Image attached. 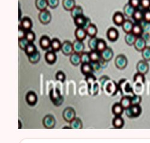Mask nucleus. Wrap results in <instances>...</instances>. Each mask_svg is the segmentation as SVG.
I'll use <instances>...</instances> for the list:
<instances>
[{
	"instance_id": "obj_31",
	"label": "nucleus",
	"mask_w": 150,
	"mask_h": 143,
	"mask_svg": "<svg viewBox=\"0 0 150 143\" xmlns=\"http://www.w3.org/2000/svg\"><path fill=\"white\" fill-rule=\"evenodd\" d=\"M137 36H135L132 32L127 33L125 36L124 39L126 43L129 45H134V43L136 40Z\"/></svg>"
},
{
	"instance_id": "obj_30",
	"label": "nucleus",
	"mask_w": 150,
	"mask_h": 143,
	"mask_svg": "<svg viewBox=\"0 0 150 143\" xmlns=\"http://www.w3.org/2000/svg\"><path fill=\"white\" fill-rule=\"evenodd\" d=\"M71 16L73 19H75L76 18L83 15V9L81 6H76L71 11Z\"/></svg>"
},
{
	"instance_id": "obj_22",
	"label": "nucleus",
	"mask_w": 150,
	"mask_h": 143,
	"mask_svg": "<svg viewBox=\"0 0 150 143\" xmlns=\"http://www.w3.org/2000/svg\"><path fill=\"white\" fill-rule=\"evenodd\" d=\"M112 111L115 116H121L124 111V109L120 103H116L112 107Z\"/></svg>"
},
{
	"instance_id": "obj_57",
	"label": "nucleus",
	"mask_w": 150,
	"mask_h": 143,
	"mask_svg": "<svg viewBox=\"0 0 150 143\" xmlns=\"http://www.w3.org/2000/svg\"><path fill=\"white\" fill-rule=\"evenodd\" d=\"M144 21L150 23V9L145 10L144 11Z\"/></svg>"
},
{
	"instance_id": "obj_53",
	"label": "nucleus",
	"mask_w": 150,
	"mask_h": 143,
	"mask_svg": "<svg viewBox=\"0 0 150 143\" xmlns=\"http://www.w3.org/2000/svg\"><path fill=\"white\" fill-rule=\"evenodd\" d=\"M55 78H56L57 80H58L59 81H61V82H62V83L65 81L66 78L65 73L64 72H61V71H59L56 73Z\"/></svg>"
},
{
	"instance_id": "obj_27",
	"label": "nucleus",
	"mask_w": 150,
	"mask_h": 143,
	"mask_svg": "<svg viewBox=\"0 0 150 143\" xmlns=\"http://www.w3.org/2000/svg\"><path fill=\"white\" fill-rule=\"evenodd\" d=\"M120 103L123 108L126 110L127 108H129L132 105V101H131V97L130 96H122L120 100Z\"/></svg>"
},
{
	"instance_id": "obj_49",
	"label": "nucleus",
	"mask_w": 150,
	"mask_h": 143,
	"mask_svg": "<svg viewBox=\"0 0 150 143\" xmlns=\"http://www.w3.org/2000/svg\"><path fill=\"white\" fill-rule=\"evenodd\" d=\"M132 101V105H140V103L142 102V97L139 95H134L132 97H131Z\"/></svg>"
},
{
	"instance_id": "obj_23",
	"label": "nucleus",
	"mask_w": 150,
	"mask_h": 143,
	"mask_svg": "<svg viewBox=\"0 0 150 143\" xmlns=\"http://www.w3.org/2000/svg\"><path fill=\"white\" fill-rule=\"evenodd\" d=\"M136 9L132 6L129 3L127 4L124 7V14L128 18H132Z\"/></svg>"
},
{
	"instance_id": "obj_28",
	"label": "nucleus",
	"mask_w": 150,
	"mask_h": 143,
	"mask_svg": "<svg viewBox=\"0 0 150 143\" xmlns=\"http://www.w3.org/2000/svg\"><path fill=\"white\" fill-rule=\"evenodd\" d=\"M132 32L137 37L142 36L144 33V29L141 26V25L140 24V23H134Z\"/></svg>"
},
{
	"instance_id": "obj_38",
	"label": "nucleus",
	"mask_w": 150,
	"mask_h": 143,
	"mask_svg": "<svg viewBox=\"0 0 150 143\" xmlns=\"http://www.w3.org/2000/svg\"><path fill=\"white\" fill-rule=\"evenodd\" d=\"M86 31L87 35L89 36L90 37H96L97 33V28L95 25L91 23L89 27L86 29Z\"/></svg>"
},
{
	"instance_id": "obj_56",
	"label": "nucleus",
	"mask_w": 150,
	"mask_h": 143,
	"mask_svg": "<svg viewBox=\"0 0 150 143\" xmlns=\"http://www.w3.org/2000/svg\"><path fill=\"white\" fill-rule=\"evenodd\" d=\"M27 31H26L25 30L22 28L21 26H19V29H18V38L19 39H21V38H25Z\"/></svg>"
},
{
	"instance_id": "obj_58",
	"label": "nucleus",
	"mask_w": 150,
	"mask_h": 143,
	"mask_svg": "<svg viewBox=\"0 0 150 143\" xmlns=\"http://www.w3.org/2000/svg\"><path fill=\"white\" fill-rule=\"evenodd\" d=\"M129 3L135 9H138L141 5V0H129Z\"/></svg>"
},
{
	"instance_id": "obj_54",
	"label": "nucleus",
	"mask_w": 150,
	"mask_h": 143,
	"mask_svg": "<svg viewBox=\"0 0 150 143\" xmlns=\"http://www.w3.org/2000/svg\"><path fill=\"white\" fill-rule=\"evenodd\" d=\"M48 6L52 9L56 8L59 3V0H47Z\"/></svg>"
},
{
	"instance_id": "obj_55",
	"label": "nucleus",
	"mask_w": 150,
	"mask_h": 143,
	"mask_svg": "<svg viewBox=\"0 0 150 143\" xmlns=\"http://www.w3.org/2000/svg\"><path fill=\"white\" fill-rule=\"evenodd\" d=\"M141 7L145 10L150 9V0H141Z\"/></svg>"
},
{
	"instance_id": "obj_11",
	"label": "nucleus",
	"mask_w": 150,
	"mask_h": 143,
	"mask_svg": "<svg viewBox=\"0 0 150 143\" xmlns=\"http://www.w3.org/2000/svg\"><path fill=\"white\" fill-rule=\"evenodd\" d=\"M134 46L137 51L142 52L146 47V41L142 36L137 37Z\"/></svg>"
},
{
	"instance_id": "obj_52",
	"label": "nucleus",
	"mask_w": 150,
	"mask_h": 143,
	"mask_svg": "<svg viewBox=\"0 0 150 143\" xmlns=\"http://www.w3.org/2000/svg\"><path fill=\"white\" fill-rule=\"evenodd\" d=\"M25 38L29 41L30 43H33L35 39V34L31 30L27 31Z\"/></svg>"
},
{
	"instance_id": "obj_51",
	"label": "nucleus",
	"mask_w": 150,
	"mask_h": 143,
	"mask_svg": "<svg viewBox=\"0 0 150 143\" xmlns=\"http://www.w3.org/2000/svg\"><path fill=\"white\" fill-rule=\"evenodd\" d=\"M29 43H30L29 41L26 38H21V39H19V46L22 50L25 49L26 47Z\"/></svg>"
},
{
	"instance_id": "obj_13",
	"label": "nucleus",
	"mask_w": 150,
	"mask_h": 143,
	"mask_svg": "<svg viewBox=\"0 0 150 143\" xmlns=\"http://www.w3.org/2000/svg\"><path fill=\"white\" fill-rule=\"evenodd\" d=\"M26 102L30 106H34L38 101V97L37 95L34 92L31 91L29 92L26 95Z\"/></svg>"
},
{
	"instance_id": "obj_14",
	"label": "nucleus",
	"mask_w": 150,
	"mask_h": 143,
	"mask_svg": "<svg viewBox=\"0 0 150 143\" xmlns=\"http://www.w3.org/2000/svg\"><path fill=\"white\" fill-rule=\"evenodd\" d=\"M73 47L74 53H76L78 54H82L83 52H84L85 49V45L82 41L79 40H75L73 42Z\"/></svg>"
},
{
	"instance_id": "obj_39",
	"label": "nucleus",
	"mask_w": 150,
	"mask_h": 143,
	"mask_svg": "<svg viewBox=\"0 0 150 143\" xmlns=\"http://www.w3.org/2000/svg\"><path fill=\"white\" fill-rule=\"evenodd\" d=\"M61 46L62 43L60 42L59 40L58 39V38H54V39L52 40L51 48H52V51L57 52L61 50Z\"/></svg>"
},
{
	"instance_id": "obj_15",
	"label": "nucleus",
	"mask_w": 150,
	"mask_h": 143,
	"mask_svg": "<svg viewBox=\"0 0 150 143\" xmlns=\"http://www.w3.org/2000/svg\"><path fill=\"white\" fill-rule=\"evenodd\" d=\"M119 37L118 31L115 28H110L107 31V37L110 41L115 42Z\"/></svg>"
},
{
	"instance_id": "obj_2",
	"label": "nucleus",
	"mask_w": 150,
	"mask_h": 143,
	"mask_svg": "<svg viewBox=\"0 0 150 143\" xmlns=\"http://www.w3.org/2000/svg\"><path fill=\"white\" fill-rule=\"evenodd\" d=\"M49 97L52 103L56 107H59L63 103V97L61 95L59 91L57 89H56L55 90L52 89L50 91Z\"/></svg>"
},
{
	"instance_id": "obj_34",
	"label": "nucleus",
	"mask_w": 150,
	"mask_h": 143,
	"mask_svg": "<svg viewBox=\"0 0 150 143\" xmlns=\"http://www.w3.org/2000/svg\"><path fill=\"white\" fill-rule=\"evenodd\" d=\"M137 22H141L144 20V11L139 9H136L132 17Z\"/></svg>"
},
{
	"instance_id": "obj_41",
	"label": "nucleus",
	"mask_w": 150,
	"mask_h": 143,
	"mask_svg": "<svg viewBox=\"0 0 150 143\" xmlns=\"http://www.w3.org/2000/svg\"><path fill=\"white\" fill-rule=\"evenodd\" d=\"M90 56L91 59V62H96L99 61L101 59L100 53L98 52L97 50L96 51H91L90 53Z\"/></svg>"
},
{
	"instance_id": "obj_36",
	"label": "nucleus",
	"mask_w": 150,
	"mask_h": 143,
	"mask_svg": "<svg viewBox=\"0 0 150 143\" xmlns=\"http://www.w3.org/2000/svg\"><path fill=\"white\" fill-rule=\"evenodd\" d=\"M28 60L31 63L36 64L40 61L41 55H40V54L39 52L38 51H36L34 53L28 56Z\"/></svg>"
},
{
	"instance_id": "obj_48",
	"label": "nucleus",
	"mask_w": 150,
	"mask_h": 143,
	"mask_svg": "<svg viewBox=\"0 0 150 143\" xmlns=\"http://www.w3.org/2000/svg\"><path fill=\"white\" fill-rule=\"evenodd\" d=\"M91 65L92 66L93 72H98L102 69V66L100 61L96 62H91Z\"/></svg>"
},
{
	"instance_id": "obj_12",
	"label": "nucleus",
	"mask_w": 150,
	"mask_h": 143,
	"mask_svg": "<svg viewBox=\"0 0 150 143\" xmlns=\"http://www.w3.org/2000/svg\"><path fill=\"white\" fill-rule=\"evenodd\" d=\"M100 55H101V58L103 60L106 62H108L110 61L112 59V58H113L114 52L110 48L107 47L103 51L100 53Z\"/></svg>"
},
{
	"instance_id": "obj_6",
	"label": "nucleus",
	"mask_w": 150,
	"mask_h": 143,
	"mask_svg": "<svg viewBox=\"0 0 150 143\" xmlns=\"http://www.w3.org/2000/svg\"><path fill=\"white\" fill-rule=\"evenodd\" d=\"M56 125V120L51 114L46 115L43 119V125L46 129H52Z\"/></svg>"
},
{
	"instance_id": "obj_5",
	"label": "nucleus",
	"mask_w": 150,
	"mask_h": 143,
	"mask_svg": "<svg viewBox=\"0 0 150 143\" xmlns=\"http://www.w3.org/2000/svg\"><path fill=\"white\" fill-rule=\"evenodd\" d=\"M76 111L71 107L66 108L62 112V117L64 120L67 122L70 123L74 118H76Z\"/></svg>"
},
{
	"instance_id": "obj_29",
	"label": "nucleus",
	"mask_w": 150,
	"mask_h": 143,
	"mask_svg": "<svg viewBox=\"0 0 150 143\" xmlns=\"http://www.w3.org/2000/svg\"><path fill=\"white\" fill-rule=\"evenodd\" d=\"M76 6L75 0H62V6L66 10L71 11Z\"/></svg>"
},
{
	"instance_id": "obj_50",
	"label": "nucleus",
	"mask_w": 150,
	"mask_h": 143,
	"mask_svg": "<svg viewBox=\"0 0 150 143\" xmlns=\"http://www.w3.org/2000/svg\"><path fill=\"white\" fill-rule=\"evenodd\" d=\"M110 80V79L107 76H103L99 79V83H100V87H101V89L102 91L104 90L105 87L106 86V84L108 83V81Z\"/></svg>"
},
{
	"instance_id": "obj_3",
	"label": "nucleus",
	"mask_w": 150,
	"mask_h": 143,
	"mask_svg": "<svg viewBox=\"0 0 150 143\" xmlns=\"http://www.w3.org/2000/svg\"><path fill=\"white\" fill-rule=\"evenodd\" d=\"M125 113L129 118L133 119L139 117L142 112V108L140 105H131L129 108L125 110Z\"/></svg>"
},
{
	"instance_id": "obj_8",
	"label": "nucleus",
	"mask_w": 150,
	"mask_h": 143,
	"mask_svg": "<svg viewBox=\"0 0 150 143\" xmlns=\"http://www.w3.org/2000/svg\"><path fill=\"white\" fill-rule=\"evenodd\" d=\"M51 14L47 9L40 11L39 14V19L42 23L47 24L51 22Z\"/></svg>"
},
{
	"instance_id": "obj_16",
	"label": "nucleus",
	"mask_w": 150,
	"mask_h": 143,
	"mask_svg": "<svg viewBox=\"0 0 150 143\" xmlns=\"http://www.w3.org/2000/svg\"><path fill=\"white\" fill-rule=\"evenodd\" d=\"M45 58L46 61L49 64H54L57 59V57L56 55L55 52L54 51H47L45 54Z\"/></svg>"
},
{
	"instance_id": "obj_42",
	"label": "nucleus",
	"mask_w": 150,
	"mask_h": 143,
	"mask_svg": "<svg viewBox=\"0 0 150 143\" xmlns=\"http://www.w3.org/2000/svg\"><path fill=\"white\" fill-rule=\"evenodd\" d=\"M87 84H88V87H90L92 86L95 83H96V76L93 74H89L88 75L85 76V78Z\"/></svg>"
},
{
	"instance_id": "obj_21",
	"label": "nucleus",
	"mask_w": 150,
	"mask_h": 143,
	"mask_svg": "<svg viewBox=\"0 0 150 143\" xmlns=\"http://www.w3.org/2000/svg\"><path fill=\"white\" fill-rule=\"evenodd\" d=\"M70 61L74 66H79L81 63V54L76 53H72L70 57Z\"/></svg>"
},
{
	"instance_id": "obj_18",
	"label": "nucleus",
	"mask_w": 150,
	"mask_h": 143,
	"mask_svg": "<svg viewBox=\"0 0 150 143\" xmlns=\"http://www.w3.org/2000/svg\"><path fill=\"white\" fill-rule=\"evenodd\" d=\"M21 27L26 31L31 30L33 27V22L30 18L28 17H25L21 21Z\"/></svg>"
},
{
	"instance_id": "obj_26",
	"label": "nucleus",
	"mask_w": 150,
	"mask_h": 143,
	"mask_svg": "<svg viewBox=\"0 0 150 143\" xmlns=\"http://www.w3.org/2000/svg\"><path fill=\"white\" fill-rule=\"evenodd\" d=\"M112 125L116 129H121L124 125V120L121 116H115L112 121Z\"/></svg>"
},
{
	"instance_id": "obj_44",
	"label": "nucleus",
	"mask_w": 150,
	"mask_h": 143,
	"mask_svg": "<svg viewBox=\"0 0 150 143\" xmlns=\"http://www.w3.org/2000/svg\"><path fill=\"white\" fill-rule=\"evenodd\" d=\"M24 51H25V52L26 54H27L28 56H29V55H30L31 54L34 53L36 51H37V49H36V46H35V45H34L33 43H30L27 45V46L26 47Z\"/></svg>"
},
{
	"instance_id": "obj_37",
	"label": "nucleus",
	"mask_w": 150,
	"mask_h": 143,
	"mask_svg": "<svg viewBox=\"0 0 150 143\" xmlns=\"http://www.w3.org/2000/svg\"><path fill=\"white\" fill-rule=\"evenodd\" d=\"M100 90V85L97 83H95L92 86L88 87V92L90 95L92 96H96Z\"/></svg>"
},
{
	"instance_id": "obj_1",
	"label": "nucleus",
	"mask_w": 150,
	"mask_h": 143,
	"mask_svg": "<svg viewBox=\"0 0 150 143\" xmlns=\"http://www.w3.org/2000/svg\"><path fill=\"white\" fill-rule=\"evenodd\" d=\"M118 85L119 91L122 96L132 97L135 95L132 87L130 85V84L126 80L123 79L120 80Z\"/></svg>"
},
{
	"instance_id": "obj_7",
	"label": "nucleus",
	"mask_w": 150,
	"mask_h": 143,
	"mask_svg": "<svg viewBox=\"0 0 150 143\" xmlns=\"http://www.w3.org/2000/svg\"><path fill=\"white\" fill-rule=\"evenodd\" d=\"M128 63V60L126 57L120 54L118 55L115 60V64L116 67L119 69H124L126 68L127 65Z\"/></svg>"
},
{
	"instance_id": "obj_24",
	"label": "nucleus",
	"mask_w": 150,
	"mask_h": 143,
	"mask_svg": "<svg viewBox=\"0 0 150 143\" xmlns=\"http://www.w3.org/2000/svg\"><path fill=\"white\" fill-rule=\"evenodd\" d=\"M70 129H81L83 127V123L82 120L78 117L74 118L70 123H69Z\"/></svg>"
},
{
	"instance_id": "obj_43",
	"label": "nucleus",
	"mask_w": 150,
	"mask_h": 143,
	"mask_svg": "<svg viewBox=\"0 0 150 143\" xmlns=\"http://www.w3.org/2000/svg\"><path fill=\"white\" fill-rule=\"evenodd\" d=\"M107 47H108L107 44L103 39H98V40L96 50L98 52H99L100 53H102V51H103Z\"/></svg>"
},
{
	"instance_id": "obj_20",
	"label": "nucleus",
	"mask_w": 150,
	"mask_h": 143,
	"mask_svg": "<svg viewBox=\"0 0 150 143\" xmlns=\"http://www.w3.org/2000/svg\"><path fill=\"white\" fill-rule=\"evenodd\" d=\"M125 20L126 19H124V15L120 11L116 12L113 16V21L118 26L122 25Z\"/></svg>"
},
{
	"instance_id": "obj_35",
	"label": "nucleus",
	"mask_w": 150,
	"mask_h": 143,
	"mask_svg": "<svg viewBox=\"0 0 150 143\" xmlns=\"http://www.w3.org/2000/svg\"><path fill=\"white\" fill-rule=\"evenodd\" d=\"M35 6L40 11L47 9L48 7L47 0H35Z\"/></svg>"
},
{
	"instance_id": "obj_40",
	"label": "nucleus",
	"mask_w": 150,
	"mask_h": 143,
	"mask_svg": "<svg viewBox=\"0 0 150 143\" xmlns=\"http://www.w3.org/2000/svg\"><path fill=\"white\" fill-rule=\"evenodd\" d=\"M86 20V17H85L83 15H81L74 19V23L75 25L78 26V27H83Z\"/></svg>"
},
{
	"instance_id": "obj_17",
	"label": "nucleus",
	"mask_w": 150,
	"mask_h": 143,
	"mask_svg": "<svg viewBox=\"0 0 150 143\" xmlns=\"http://www.w3.org/2000/svg\"><path fill=\"white\" fill-rule=\"evenodd\" d=\"M52 40L47 36H43L40 39L39 43L40 47L45 50H46L51 47Z\"/></svg>"
},
{
	"instance_id": "obj_47",
	"label": "nucleus",
	"mask_w": 150,
	"mask_h": 143,
	"mask_svg": "<svg viewBox=\"0 0 150 143\" xmlns=\"http://www.w3.org/2000/svg\"><path fill=\"white\" fill-rule=\"evenodd\" d=\"M142 57L146 61H150V46H146L142 51Z\"/></svg>"
},
{
	"instance_id": "obj_33",
	"label": "nucleus",
	"mask_w": 150,
	"mask_h": 143,
	"mask_svg": "<svg viewBox=\"0 0 150 143\" xmlns=\"http://www.w3.org/2000/svg\"><path fill=\"white\" fill-rule=\"evenodd\" d=\"M133 81L136 84H139V85L144 84L145 82V75H143L142 73L137 72L134 76Z\"/></svg>"
},
{
	"instance_id": "obj_25",
	"label": "nucleus",
	"mask_w": 150,
	"mask_h": 143,
	"mask_svg": "<svg viewBox=\"0 0 150 143\" xmlns=\"http://www.w3.org/2000/svg\"><path fill=\"white\" fill-rule=\"evenodd\" d=\"M133 25L134 23L130 20L126 19L125 20V21L124 22V23L121 26H122L123 31L127 34V33H131L132 31Z\"/></svg>"
},
{
	"instance_id": "obj_9",
	"label": "nucleus",
	"mask_w": 150,
	"mask_h": 143,
	"mask_svg": "<svg viewBox=\"0 0 150 143\" xmlns=\"http://www.w3.org/2000/svg\"><path fill=\"white\" fill-rule=\"evenodd\" d=\"M61 50L62 53L65 55H70L72 53H74L73 43L68 41H64L62 43Z\"/></svg>"
},
{
	"instance_id": "obj_4",
	"label": "nucleus",
	"mask_w": 150,
	"mask_h": 143,
	"mask_svg": "<svg viewBox=\"0 0 150 143\" xmlns=\"http://www.w3.org/2000/svg\"><path fill=\"white\" fill-rule=\"evenodd\" d=\"M103 91L111 96H114L119 91L118 85L114 81L110 80L105 87Z\"/></svg>"
},
{
	"instance_id": "obj_45",
	"label": "nucleus",
	"mask_w": 150,
	"mask_h": 143,
	"mask_svg": "<svg viewBox=\"0 0 150 143\" xmlns=\"http://www.w3.org/2000/svg\"><path fill=\"white\" fill-rule=\"evenodd\" d=\"M98 38L96 37H90L88 41V46L91 51H96L97 49V45L98 42Z\"/></svg>"
},
{
	"instance_id": "obj_19",
	"label": "nucleus",
	"mask_w": 150,
	"mask_h": 143,
	"mask_svg": "<svg viewBox=\"0 0 150 143\" xmlns=\"http://www.w3.org/2000/svg\"><path fill=\"white\" fill-rule=\"evenodd\" d=\"M74 35L76 39L83 41L86 38L87 33L86 30L84 29L83 27H78L74 31Z\"/></svg>"
},
{
	"instance_id": "obj_10",
	"label": "nucleus",
	"mask_w": 150,
	"mask_h": 143,
	"mask_svg": "<svg viewBox=\"0 0 150 143\" xmlns=\"http://www.w3.org/2000/svg\"><path fill=\"white\" fill-rule=\"evenodd\" d=\"M149 64L147 61L145 60H141L137 63L136 65V69L138 73L145 75L149 71Z\"/></svg>"
},
{
	"instance_id": "obj_32",
	"label": "nucleus",
	"mask_w": 150,
	"mask_h": 143,
	"mask_svg": "<svg viewBox=\"0 0 150 143\" xmlns=\"http://www.w3.org/2000/svg\"><path fill=\"white\" fill-rule=\"evenodd\" d=\"M81 70L82 73L83 75H85V76L88 75L89 74H91V73H93V72L91 63L82 64Z\"/></svg>"
},
{
	"instance_id": "obj_59",
	"label": "nucleus",
	"mask_w": 150,
	"mask_h": 143,
	"mask_svg": "<svg viewBox=\"0 0 150 143\" xmlns=\"http://www.w3.org/2000/svg\"><path fill=\"white\" fill-rule=\"evenodd\" d=\"M19 19H21V9H19Z\"/></svg>"
},
{
	"instance_id": "obj_46",
	"label": "nucleus",
	"mask_w": 150,
	"mask_h": 143,
	"mask_svg": "<svg viewBox=\"0 0 150 143\" xmlns=\"http://www.w3.org/2000/svg\"><path fill=\"white\" fill-rule=\"evenodd\" d=\"M81 64L90 63L91 59L90 56V53L83 52L82 54H81Z\"/></svg>"
}]
</instances>
